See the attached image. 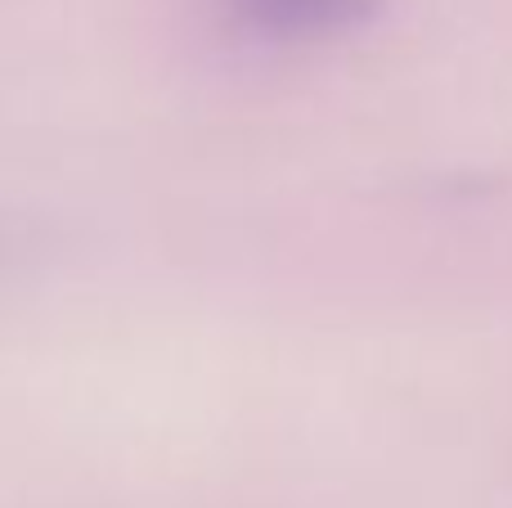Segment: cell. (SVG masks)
Wrapping results in <instances>:
<instances>
[{
  "label": "cell",
  "mask_w": 512,
  "mask_h": 508,
  "mask_svg": "<svg viewBox=\"0 0 512 508\" xmlns=\"http://www.w3.org/2000/svg\"><path fill=\"white\" fill-rule=\"evenodd\" d=\"M382 0H225L230 18L265 41H328L360 32Z\"/></svg>",
  "instance_id": "1"
}]
</instances>
